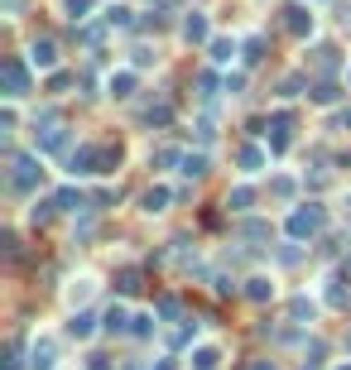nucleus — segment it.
Masks as SVG:
<instances>
[{"label":"nucleus","mask_w":351,"mask_h":370,"mask_svg":"<svg viewBox=\"0 0 351 370\" xmlns=\"http://www.w3.org/2000/svg\"><path fill=\"white\" fill-rule=\"evenodd\" d=\"M87 370H111V356H87Z\"/></svg>","instance_id":"38"},{"label":"nucleus","mask_w":351,"mask_h":370,"mask_svg":"<svg viewBox=\"0 0 351 370\" xmlns=\"http://www.w3.org/2000/svg\"><path fill=\"white\" fill-rule=\"evenodd\" d=\"M54 202H58L63 211H82V207H87V197H82L78 187H58V192H54Z\"/></svg>","instance_id":"21"},{"label":"nucleus","mask_w":351,"mask_h":370,"mask_svg":"<svg viewBox=\"0 0 351 370\" xmlns=\"http://www.w3.org/2000/svg\"><path fill=\"white\" fill-rule=\"evenodd\" d=\"M347 87H351V68H347Z\"/></svg>","instance_id":"44"},{"label":"nucleus","mask_w":351,"mask_h":370,"mask_svg":"<svg viewBox=\"0 0 351 370\" xmlns=\"http://www.w3.org/2000/svg\"><path fill=\"white\" fill-rule=\"evenodd\" d=\"M270 192L279 197V202H289V197L298 192V183H294V178H274V183H270Z\"/></svg>","instance_id":"28"},{"label":"nucleus","mask_w":351,"mask_h":370,"mask_svg":"<svg viewBox=\"0 0 351 370\" xmlns=\"http://www.w3.org/2000/svg\"><path fill=\"white\" fill-rule=\"evenodd\" d=\"M260 58H265V39L250 34V39H245V63H260Z\"/></svg>","instance_id":"29"},{"label":"nucleus","mask_w":351,"mask_h":370,"mask_svg":"<svg viewBox=\"0 0 351 370\" xmlns=\"http://www.w3.org/2000/svg\"><path fill=\"white\" fill-rule=\"evenodd\" d=\"M144 121H149V125H168V121H173V111H168V106H149V111H144Z\"/></svg>","instance_id":"30"},{"label":"nucleus","mask_w":351,"mask_h":370,"mask_svg":"<svg viewBox=\"0 0 351 370\" xmlns=\"http://www.w3.org/2000/svg\"><path fill=\"white\" fill-rule=\"evenodd\" d=\"M207 49H212V63H216V68H226V63L236 58V39H212Z\"/></svg>","instance_id":"20"},{"label":"nucleus","mask_w":351,"mask_h":370,"mask_svg":"<svg viewBox=\"0 0 351 370\" xmlns=\"http://www.w3.org/2000/svg\"><path fill=\"white\" fill-rule=\"evenodd\" d=\"M183 178H202L207 173V154H183V168H178Z\"/></svg>","instance_id":"24"},{"label":"nucleus","mask_w":351,"mask_h":370,"mask_svg":"<svg viewBox=\"0 0 351 370\" xmlns=\"http://www.w3.org/2000/svg\"><path fill=\"white\" fill-rule=\"evenodd\" d=\"M39 173H44V168H39V154H15L10 159V187H15V192H29V187L39 183Z\"/></svg>","instance_id":"3"},{"label":"nucleus","mask_w":351,"mask_h":370,"mask_svg":"<svg viewBox=\"0 0 351 370\" xmlns=\"http://www.w3.org/2000/svg\"><path fill=\"white\" fill-rule=\"evenodd\" d=\"M130 322H135V317L125 313L121 303H111L106 313H101V327H106V332H130Z\"/></svg>","instance_id":"13"},{"label":"nucleus","mask_w":351,"mask_h":370,"mask_svg":"<svg viewBox=\"0 0 351 370\" xmlns=\"http://www.w3.org/2000/svg\"><path fill=\"white\" fill-rule=\"evenodd\" d=\"M342 97H347V92H342L337 82H318V87H313V106H337Z\"/></svg>","instance_id":"19"},{"label":"nucleus","mask_w":351,"mask_h":370,"mask_svg":"<svg viewBox=\"0 0 351 370\" xmlns=\"http://www.w3.org/2000/svg\"><path fill=\"white\" fill-rule=\"evenodd\" d=\"M5 370H20V361H15V356H10V361H5Z\"/></svg>","instance_id":"42"},{"label":"nucleus","mask_w":351,"mask_h":370,"mask_svg":"<svg viewBox=\"0 0 351 370\" xmlns=\"http://www.w3.org/2000/svg\"><path fill=\"white\" fill-rule=\"evenodd\" d=\"M130 332H135V337H149V332H154V317H149V313H135Z\"/></svg>","instance_id":"32"},{"label":"nucleus","mask_w":351,"mask_h":370,"mask_svg":"<svg viewBox=\"0 0 351 370\" xmlns=\"http://www.w3.org/2000/svg\"><path fill=\"white\" fill-rule=\"evenodd\" d=\"M92 332H97V317H92V313H73V317H68V337H78V342H87Z\"/></svg>","instance_id":"17"},{"label":"nucleus","mask_w":351,"mask_h":370,"mask_svg":"<svg viewBox=\"0 0 351 370\" xmlns=\"http://www.w3.org/2000/svg\"><path fill=\"white\" fill-rule=\"evenodd\" d=\"M226 207H231V211H250V207H255V187H250V183H236L231 192H226Z\"/></svg>","instance_id":"14"},{"label":"nucleus","mask_w":351,"mask_h":370,"mask_svg":"<svg viewBox=\"0 0 351 370\" xmlns=\"http://www.w3.org/2000/svg\"><path fill=\"white\" fill-rule=\"evenodd\" d=\"M25 10V0H5V15H20Z\"/></svg>","instance_id":"39"},{"label":"nucleus","mask_w":351,"mask_h":370,"mask_svg":"<svg viewBox=\"0 0 351 370\" xmlns=\"http://www.w3.org/2000/svg\"><path fill=\"white\" fill-rule=\"evenodd\" d=\"M236 164H241V173H260V168L270 164V154H265L260 144H241V154H236Z\"/></svg>","instance_id":"10"},{"label":"nucleus","mask_w":351,"mask_h":370,"mask_svg":"<svg viewBox=\"0 0 351 370\" xmlns=\"http://www.w3.org/2000/svg\"><path fill=\"white\" fill-rule=\"evenodd\" d=\"M168 202H173V187H164V183L144 187V197H140V207L149 211V216H159V211H168Z\"/></svg>","instance_id":"9"},{"label":"nucleus","mask_w":351,"mask_h":370,"mask_svg":"<svg viewBox=\"0 0 351 370\" xmlns=\"http://www.w3.org/2000/svg\"><path fill=\"white\" fill-rule=\"evenodd\" d=\"M178 313H183V303H178V298H164V303H159V317H164V322H168V317H178Z\"/></svg>","instance_id":"36"},{"label":"nucleus","mask_w":351,"mask_h":370,"mask_svg":"<svg viewBox=\"0 0 351 370\" xmlns=\"http://www.w3.org/2000/svg\"><path fill=\"white\" fill-rule=\"evenodd\" d=\"M313 25H318V20H313V10H308V5H289V10H284V29H289L294 39H308Z\"/></svg>","instance_id":"7"},{"label":"nucleus","mask_w":351,"mask_h":370,"mask_svg":"<svg viewBox=\"0 0 351 370\" xmlns=\"http://www.w3.org/2000/svg\"><path fill=\"white\" fill-rule=\"evenodd\" d=\"M241 236H245V240H270V226H265V221H245Z\"/></svg>","instance_id":"31"},{"label":"nucleus","mask_w":351,"mask_h":370,"mask_svg":"<svg viewBox=\"0 0 351 370\" xmlns=\"http://www.w3.org/2000/svg\"><path fill=\"white\" fill-rule=\"evenodd\" d=\"M106 25H111V29H130V25H135L130 5H111V10H106Z\"/></svg>","instance_id":"23"},{"label":"nucleus","mask_w":351,"mask_h":370,"mask_svg":"<svg viewBox=\"0 0 351 370\" xmlns=\"http://www.w3.org/2000/svg\"><path fill=\"white\" fill-rule=\"evenodd\" d=\"M342 130H351V111H342Z\"/></svg>","instance_id":"41"},{"label":"nucleus","mask_w":351,"mask_h":370,"mask_svg":"<svg viewBox=\"0 0 351 370\" xmlns=\"http://www.w3.org/2000/svg\"><path fill=\"white\" fill-rule=\"evenodd\" d=\"M29 68H39V73H54L58 68V44L54 39H34V44H29Z\"/></svg>","instance_id":"5"},{"label":"nucleus","mask_w":351,"mask_h":370,"mask_svg":"<svg viewBox=\"0 0 351 370\" xmlns=\"http://www.w3.org/2000/svg\"><path fill=\"white\" fill-rule=\"evenodd\" d=\"M183 39H188V44H212V20H207V10L183 15Z\"/></svg>","instance_id":"6"},{"label":"nucleus","mask_w":351,"mask_h":370,"mask_svg":"<svg viewBox=\"0 0 351 370\" xmlns=\"http://www.w3.org/2000/svg\"><path fill=\"white\" fill-rule=\"evenodd\" d=\"M323 221H327V211L318 207V202H308V207H294V211H289L284 231H289L294 240H308V236H318V231H323Z\"/></svg>","instance_id":"2"},{"label":"nucleus","mask_w":351,"mask_h":370,"mask_svg":"<svg viewBox=\"0 0 351 370\" xmlns=\"http://www.w3.org/2000/svg\"><path fill=\"white\" fill-rule=\"evenodd\" d=\"M250 370H279V366H274V361H255Z\"/></svg>","instance_id":"40"},{"label":"nucleus","mask_w":351,"mask_h":370,"mask_svg":"<svg viewBox=\"0 0 351 370\" xmlns=\"http://www.w3.org/2000/svg\"><path fill=\"white\" fill-rule=\"evenodd\" d=\"M298 92H303V78H298V73L279 82V97H298Z\"/></svg>","instance_id":"34"},{"label":"nucleus","mask_w":351,"mask_h":370,"mask_svg":"<svg viewBox=\"0 0 351 370\" xmlns=\"http://www.w3.org/2000/svg\"><path fill=\"white\" fill-rule=\"evenodd\" d=\"M116 289H121V293H135L140 289V274H135V269H125V274L116 279Z\"/></svg>","instance_id":"33"},{"label":"nucleus","mask_w":351,"mask_h":370,"mask_svg":"<svg viewBox=\"0 0 351 370\" xmlns=\"http://www.w3.org/2000/svg\"><path fill=\"white\" fill-rule=\"evenodd\" d=\"M0 125H5V130H15V125H20V111H15V101H5V111H0Z\"/></svg>","instance_id":"35"},{"label":"nucleus","mask_w":351,"mask_h":370,"mask_svg":"<svg viewBox=\"0 0 351 370\" xmlns=\"http://www.w3.org/2000/svg\"><path fill=\"white\" fill-rule=\"evenodd\" d=\"M29 366H34V370H54V366H58L54 337H39V342H34V351H29Z\"/></svg>","instance_id":"8"},{"label":"nucleus","mask_w":351,"mask_h":370,"mask_svg":"<svg viewBox=\"0 0 351 370\" xmlns=\"http://www.w3.org/2000/svg\"><path fill=\"white\" fill-rule=\"evenodd\" d=\"M116 164H121V144H78L68 154V173L87 178V173H111Z\"/></svg>","instance_id":"1"},{"label":"nucleus","mask_w":351,"mask_h":370,"mask_svg":"<svg viewBox=\"0 0 351 370\" xmlns=\"http://www.w3.org/2000/svg\"><path fill=\"white\" fill-rule=\"evenodd\" d=\"M337 370H351V361H347V366H337Z\"/></svg>","instance_id":"43"},{"label":"nucleus","mask_w":351,"mask_h":370,"mask_svg":"<svg viewBox=\"0 0 351 370\" xmlns=\"http://www.w3.org/2000/svg\"><path fill=\"white\" fill-rule=\"evenodd\" d=\"M332 53H337V49H318V68H323V73L337 68V58H332Z\"/></svg>","instance_id":"37"},{"label":"nucleus","mask_w":351,"mask_h":370,"mask_svg":"<svg viewBox=\"0 0 351 370\" xmlns=\"http://www.w3.org/2000/svg\"><path fill=\"white\" fill-rule=\"evenodd\" d=\"M68 140H73V135L63 130V125H58V130H44V135H39V154H58V149H68Z\"/></svg>","instance_id":"15"},{"label":"nucleus","mask_w":351,"mask_h":370,"mask_svg":"<svg viewBox=\"0 0 351 370\" xmlns=\"http://www.w3.org/2000/svg\"><path fill=\"white\" fill-rule=\"evenodd\" d=\"M106 92H111V97H130V92H135V73H125V68H121V73H111Z\"/></svg>","instance_id":"18"},{"label":"nucleus","mask_w":351,"mask_h":370,"mask_svg":"<svg viewBox=\"0 0 351 370\" xmlns=\"http://www.w3.org/2000/svg\"><path fill=\"white\" fill-rule=\"evenodd\" d=\"M347 216H351V197H347Z\"/></svg>","instance_id":"45"},{"label":"nucleus","mask_w":351,"mask_h":370,"mask_svg":"<svg viewBox=\"0 0 351 370\" xmlns=\"http://www.w3.org/2000/svg\"><path fill=\"white\" fill-rule=\"evenodd\" d=\"M245 298H255V303H270V298H274V279H265V274L245 279Z\"/></svg>","instance_id":"16"},{"label":"nucleus","mask_w":351,"mask_h":370,"mask_svg":"<svg viewBox=\"0 0 351 370\" xmlns=\"http://www.w3.org/2000/svg\"><path fill=\"white\" fill-rule=\"evenodd\" d=\"M92 289H97V279H92V274L73 279V289H68V308H73V313H82V303L92 298Z\"/></svg>","instance_id":"11"},{"label":"nucleus","mask_w":351,"mask_h":370,"mask_svg":"<svg viewBox=\"0 0 351 370\" xmlns=\"http://www.w3.org/2000/svg\"><path fill=\"white\" fill-rule=\"evenodd\" d=\"M87 10H92V0H63V15H68L73 25H82V20H87Z\"/></svg>","instance_id":"26"},{"label":"nucleus","mask_w":351,"mask_h":370,"mask_svg":"<svg viewBox=\"0 0 351 370\" xmlns=\"http://www.w3.org/2000/svg\"><path fill=\"white\" fill-rule=\"evenodd\" d=\"M289 317H294V322H313V317H318V303H313V298H303V293H298L294 303H289Z\"/></svg>","instance_id":"22"},{"label":"nucleus","mask_w":351,"mask_h":370,"mask_svg":"<svg viewBox=\"0 0 351 370\" xmlns=\"http://www.w3.org/2000/svg\"><path fill=\"white\" fill-rule=\"evenodd\" d=\"M188 342H197V322L178 327V332H168V346H188Z\"/></svg>","instance_id":"27"},{"label":"nucleus","mask_w":351,"mask_h":370,"mask_svg":"<svg viewBox=\"0 0 351 370\" xmlns=\"http://www.w3.org/2000/svg\"><path fill=\"white\" fill-rule=\"evenodd\" d=\"M188 366L192 370H216V366H221V346H192Z\"/></svg>","instance_id":"12"},{"label":"nucleus","mask_w":351,"mask_h":370,"mask_svg":"<svg viewBox=\"0 0 351 370\" xmlns=\"http://www.w3.org/2000/svg\"><path fill=\"white\" fill-rule=\"evenodd\" d=\"M54 197H49V202H34V207H29V221H34V226H49V221H54Z\"/></svg>","instance_id":"25"},{"label":"nucleus","mask_w":351,"mask_h":370,"mask_svg":"<svg viewBox=\"0 0 351 370\" xmlns=\"http://www.w3.org/2000/svg\"><path fill=\"white\" fill-rule=\"evenodd\" d=\"M29 92V63L25 58H5V101Z\"/></svg>","instance_id":"4"}]
</instances>
